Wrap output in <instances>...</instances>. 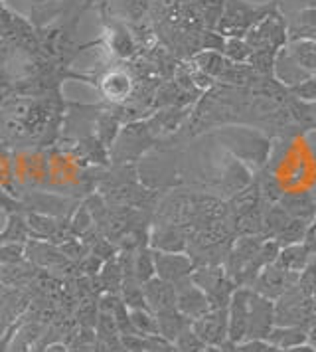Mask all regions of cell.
I'll return each instance as SVG.
<instances>
[{
    "mask_svg": "<svg viewBox=\"0 0 316 352\" xmlns=\"http://www.w3.org/2000/svg\"><path fill=\"white\" fill-rule=\"evenodd\" d=\"M200 352H221V349L220 346H207V344H205L204 349H202Z\"/></svg>",
    "mask_w": 316,
    "mask_h": 352,
    "instance_id": "bcb514c9",
    "label": "cell"
},
{
    "mask_svg": "<svg viewBox=\"0 0 316 352\" xmlns=\"http://www.w3.org/2000/svg\"><path fill=\"white\" fill-rule=\"evenodd\" d=\"M91 351L93 352H111L109 346H107V342H103V340H99V338H97V340L93 342Z\"/></svg>",
    "mask_w": 316,
    "mask_h": 352,
    "instance_id": "7bdbcfd3",
    "label": "cell"
},
{
    "mask_svg": "<svg viewBox=\"0 0 316 352\" xmlns=\"http://www.w3.org/2000/svg\"><path fill=\"white\" fill-rule=\"evenodd\" d=\"M239 352H279V349H275L269 340L263 338H251V340H243L237 344Z\"/></svg>",
    "mask_w": 316,
    "mask_h": 352,
    "instance_id": "d590c367",
    "label": "cell"
},
{
    "mask_svg": "<svg viewBox=\"0 0 316 352\" xmlns=\"http://www.w3.org/2000/svg\"><path fill=\"white\" fill-rule=\"evenodd\" d=\"M157 322L158 335L162 336V338H166V340H170V342H174L182 331H186L188 327H192V320L186 319L178 309L157 313Z\"/></svg>",
    "mask_w": 316,
    "mask_h": 352,
    "instance_id": "e0dca14e",
    "label": "cell"
},
{
    "mask_svg": "<svg viewBox=\"0 0 316 352\" xmlns=\"http://www.w3.org/2000/svg\"><path fill=\"white\" fill-rule=\"evenodd\" d=\"M103 91L109 99L123 101L131 94V80L121 72H113L103 80Z\"/></svg>",
    "mask_w": 316,
    "mask_h": 352,
    "instance_id": "d4e9b609",
    "label": "cell"
},
{
    "mask_svg": "<svg viewBox=\"0 0 316 352\" xmlns=\"http://www.w3.org/2000/svg\"><path fill=\"white\" fill-rule=\"evenodd\" d=\"M176 287V309L190 320L200 319L202 315H205L212 305L207 301L205 293L198 285H194L192 277L174 285Z\"/></svg>",
    "mask_w": 316,
    "mask_h": 352,
    "instance_id": "9c48e42d",
    "label": "cell"
},
{
    "mask_svg": "<svg viewBox=\"0 0 316 352\" xmlns=\"http://www.w3.org/2000/svg\"><path fill=\"white\" fill-rule=\"evenodd\" d=\"M26 256L30 257L34 263H40V265H46V267H56V265H62L67 263V257L63 256L62 252H58L56 248H49L44 243H30L26 248Z\"/></svg>",
    "mask_w": 316,
    "mask_h": 352,
    "instance_id": "44dd1931",
    "label": "cell"
},
{
    "mask_svg": "<svg viewBox=\"0 0 316 352\" xmlns=\"http://www.w3.org/2000/svg\"><path fill=\"white\" fill-rule=\"evenodd\" d=\"M121 340H123L126 352H146L148 349V336L128 333V335H121Z\"/></svg>",
    "mask_w": 316,
    "mask_h": 352,
    "instance_id": "e575fe53",
    "label": "cell"
},
{
    "mask_svg": "<svg viewBox=\"0 0 316 352\" xmlns=\"http://www.w3.org/2000/svg\"><path fill=\"white\" fill-rule=\"evenodd\" d=\"M304 248L308 250V254L316 259V218L306 226V232H304V238H302Z\"/></svg>",
    "mask_w": 316,
    "mask_h": 352,
    "instance_id": "f35d334b",
    "label": "cell"
},
{
    "mask_svg": "<svg viewBox=\"0 0 316 352\" xmlns=\"http://www.w3.org/2000/svg\"><path fill=\"white\" fill-rule=\"evenodd\" d=\"M299 279V273L283 272L281 267H277L275 263H271L267 267H263L259 275L255 277L251 289L255 293L267 297L271 301L281 299L289 289L293 287Z\"/></svg>",
    "mask_w": 316,
    "mask_h": 352,
    "instance_id": "8992f818",
    "label": "cell"
},
{
    "mask_svg": "<svg viewBox=\"0 0 316 352\" xmlns=\"http://www.w3.org/2000/svg\"><path fill=\"white\" fill-rule=\"evenodd\" d=\"M259 202H261L259 186L251 184V186L236 192V196L232 198V202L227 204V212H232V216H243V214H247L251 210L259 208Z\"/></svg>",
    "mask_w": 316,
    "mask_h": 352,
    "instance_id": "ffe728a7",
    "label": "cell"
},
{
    "mask_svg": "<svg viewBox=\"0 0 316 352\" xmlns=\"http://www.w3.org/2000/svg\"><path fill=\"white\" fill-rule=\"evenodd\" d=\"M198 2H200V14L205 20L207 28H216L223 12L225 0H198Z\"/></svg>",
    "mask_w": 316,
    "mask_h": 352,
    "instance_id": "4dcf8cb0",
    "label": "cell"
},
{
    "mask_svg": "<svg viewBox=\"0 0 316 352\" xmlns=\"http://www.w3.org/2000/svg\"><path fill=\"white\" fill-rule=\"evenodd\" d=\"M253 50L243 38H225V46H223V56L232 62V64H247Z\"/></svg>",
    "mask_w": 316,
    "mask_h": 352,
    "instance_id": "83f0119b",
    "label": "cell"
},
{
    "mask_svg": "<svg viewBox=\"0 0 316 352\" xmlns=\"http://www.w3.org/2000/svg\"><path fill=\"white\" fill-rule=\"evenodd\" d=\"M58 2L60 0H30L32 8H36V10H46L52 4H58Z\"/></svg>",
    "mask_w": 316,
    "mask_h": 352,
    "instance_id": "b9f144b4",
    "label": "cell"
},
{
    "mask_svg": "<svg viewBox=\"0 0 316 352\" xmlns=\"http://www.w3.org/2000/svg\"><path fill=\"white\" fill-rule=\"evenodd\" d=\"M269 6H253L245 0H225L223 12L218 22V32L223 38H243L249 32L253 24L263 16H267Z\"/></svg>",
    "mask_w": 316,
    "mask_h": 352,
    "instance_id": "7a4b0ae2",
    "label": "cell"
},
{
    "mask_svg": "<svg viewBox=\"0 0 316 352\" xmlns=\"http://www.w3.org/2000/svg\"><path fill=\"white\" fill-rule=\"evenodd\" d=\"M284 50L306 74L316 76V40H293Z\"/></svg>",
    "mask_w": 316,
    "mask_h": 352,
    "instance_id": "ac0fdd59",
    "label": "cell"
},
{
    "mask_svg": "<svg viewBox=\"0 0 316 352\" xmlns=\"http://www.w3.org/2000/svg\"><path fill=\"white\" fill-rule=\"evenodd\" d=\"M279 204L283 206L293 218H299L302 222H311L316 218V204L313 196L308 192H284L279 200Z\"/></svg>",
    "mask_w": 316,
    "mask_h": 352,
    "instance_id": "4fadbf2b",
    "label": "cell"
},
{
    "mask_svg": "<svg viewBox=\"0 0 316 352\" xmlns=\"http://www.w3.org/2000/svg\"><path fill=\"white\" fill-rule=\"evenodd\" d=\"M275 327V301L255 293H249V315H247V333L245 340L263 338L267 340L269 333Z\"/></svg>",
    "mask_w": 316,
    "mask_h": 352,
    "instance_id": "5b68a950",
    "label": "cell"
},
{
    "mask_svg": "<svg viewBox=\"0 0 316 352\" xmlns=\"http://www.w3.org/2000/svg\"><path fill=\"white\" fill-rule=\"evenodd\" d=\"M150 248L155 252H168V254H182L186 250V236L172 226L157 228L150 234Z\"/></svg>",
    "mask_w": 316,
    "mask_h": 352,
    "instance_id": "7c38bea8",
    "label": "cell"
},
{
    "mask_svg": "<svg viewBox=\"0 0 316 352\" xmlns=\"http://www.w3.org/2000/svg\"><path fill=\"white\" fill-rule=\"evenodd\" d=\"M316 317V303L311 295H304L297 283L284 293L281 299L275 301V324L302 327Z\"/></svg>",
    "mask_w": 316,
    "mask_h": 352,
    "instance_id": "3957f363",
    "label": "cell"
},
{
    "mask_svg": "<svg viewBox=\"0 0 316 352\" xmlns=\"http://www.w3.org/2000/svg\"><path fill=\"white\" fill-rule=\"evenodd\" d=\"M8 214L4 212V208H0V236L4 234V230H6V226H8Z\"/></svg>",
    "mask_w": 316,
    "mask_h": 352,
    "instance_id": "ee69618b",
    "label": "cell"
},
{
    "mask_svg": "<svg viewBox=\"0 0 316 352\" xmlns=\"http://www.w3.org/2000/svg\"><path fill=\"white\" fill-rule=\"evenodd\" d=\"M67 352H93V351H91V346H87V344H74V346H71Z\"/></svg>",
    "mask_w": 316,
    "mask_h": 352,
    "instance_id": "f6af8a7d",
    "label": "cell"
},
{
    "mask_svg": "<svg viewBox=\"0 0 316 352\" xmlns=\"http://www.w3.org/2000/svg\"><path fill=\"white\" fill-rule=\"evenodd\" d=\"M194 333L202 338L207 346H221L229 338L227 309H210L200 319L192 320Z\"/></svg>",
    "mask_w": 316,
    "mask_h": 352,
    "instance_id": "52a82bcc",
    "label": "cell"
},
{
    "mask_svg": "<svg viewBox=\"0 0 316 352\" xmlns=\"http://www.w3.org/2000/svg\"><path fill=\"white\" fill-rule=\"evenodd\" d=\"M99 277H101V283H103L105 293H117V291H121V285L125 281V273H123V267H121L119 259H115V257L109 259L101 267Z\"/></svg>",
    "mask_w": 316,
    "mask_h": 352,
    "instance_id": "603a6c76",
    "label": "cell"
},
{
    "mask_svg": "<svg viewBox=\"0 0 316 352\" xmlns=\"http://www.w3.org/2000/svg\"><path fill=\"white\" fill-rule=\"evenodd\" d=\"M194 64L200 72L207 74L210 78H221V74L225 72V67L229 64V60L216 50H204L200 54L194 56Z\"/></svg>",
    "mask_w": 316,
    "mask_h": 352,
    "instance_id": "d6986e66",
    "label": "cell"
},
{
    "mask_svg": "<svg viewBox=\"0 0 316 352\" xmlns=\"http://www.w3.org/2000/svg\"><path fill=\"white\" fill-rule=\"evenodd\" d=\"M306 344L316 351V317L311 322H308V327H306Z\"/></svg>",
    "mask_w": 316,
    "mask_h": 352,
    "instance_id": "60d3db41",
    "label": "cell"
},
{
    "mask_svg": "<svg viewBox=\"0 0 316 352\" xmlns=\"http://www.w3.org/2000/svg\"><path fill=\"white\" fill-rule=\"evenodd\" d=\"M300 30L311 32V38L316 40V8H304L299 12Z\"/></svg>",
    "mask_w": 316,
    "mask_h": 352,
    "instance_id": "74e56055",
    "label": "cell"
},
{
    "mask_svg": "<svg viewBox=\"0 0 316 352\" xmlns=\"http://www.w3.org/2000/svg\"><path fill=\"white\" fill-rule=\"evenodd\" d=\"M128 317H131L133 331H135L137 335H142V336L158 335L157 315H155L150 309H135V311H128Z\"/></svg>",
    "mask_w": 316,
    "mask_h": 352,
    "instance_id": "7402d4cb",
    "label": "cell"
},
{
    "mask_svg": "<svg viewBox=\"0 0 316 352\" xmlns=\"http://www.w3.org/2000/svg\"><path fill=\"white\" fill-rule=\"evenodd\" d=\"M192 281L204 291L212 309H227L237 289L236 281L223 265H200L192 273Z\"/></svg>",
    "mask_w": 316,
    "mask_h": 352,
    "instance_id": "6da1fadb",
    "label": "cell"
},
{
    "mask_svg": "<svg viewBox=\"0 0 316 352\" xmlns=\"http://www.w3.org/2000/svg\"><path fill=\"white\" fill-rule=\"evenodd\" d=\"M142 291H144L146 307L155 315L162 313V311L176 309V287L172 283H168L160 277H153L150 281L142 283Z\"/></svg>",
    "mask_w": 316,
    "mask_h": 352,
    "instance_id": "8fae6325",
    "label": "cell"
},
{
    "mask_svg": "<svg viewBox=\"0 0 316 352\" xmlns=\"http://www.w3.org/2000/svg\"><path fill=\"white\" fill-rule=\"evenodd\" d=\"M286 30L284 22L277 12H269L267 16L257 20L245 34V42L249 44L253 52L257 50H267V52H279L284 46Z\"/></svg>",
    "mask_w": 316,
    "mask_h": 352,
    "instance_id": "277c9868",
    "label": "cell"
},
{
    "mask_svg": "<svg viewBox=\"0 0 316 352\" xmlns=\"http://www.w3.org/2000/svg\"><path fill=\"white\" fill-rule=\"evenodd\" d=\"M172 344L176 352H200L205 346L204 342H202V338L194 333L192 327H188L186 331H182Z\"/></svg>",
    "mask_w": 316,
    "mask_h": 352,
    "instance_id": "f546056e",
    "label": "cell"
},
{
    "mask_svg": "<svg viewBox=\"0 0 316 352\" xmlns=\"http://www.w3.org/2000/svg\"><path fill=\"white\" fill-rule=\"evenodd\" d=\"M26 256V250L22 243H4L0 245V263L2 265H20V261Z\"/></svg>",
    "mask_w": 316,
    "mask_h": 352,
    "instance_id": "1f68e13d",
    "label": "cell"
},
{
    "mask_svg": "<svg viewBox=\"0 0 316 352\" xmlns=\"http://www.w3.org/2000/svg\"><path fill=\"white\" fill-rule=\"evenodd\" d=\"M155 270H157V277L178 285L182 281H186L192 277V273L196 270V263L192 261V257L182 254H168V252H155Z\"/></svg>",
    "mask_w": 316,
    "mask_h": 352,
    "instance_id": "ba28073f",
    "label": "cell"
},
{
    "mask_svg": "<svg viewBox=\"0 0 316 352\" xmlns=\"http://www.w3.org/2000/svg\"><path fill=\"white\" fill-rule=\"evenodd\" d=\"M267 340L279 351H291L306 344V329L302 327H289V324H275L269 333Z\"/></svg>",
    "mask_w": 316,
    "mask_h": 352,
    "instance_id": "9a60e30c",
    "label": "cell"
},
{
    "mask_svg": "<svg viewBox=\"0 0 316 352\" xmlns=\"http://www.w3.org/2000/svg\"><path fill=\"white\" fill-rule=\"evenodd\" d=\"M315 257L308 254V250L304 248V243H293V245H284L281 248L279 256L275 259V265L281 267L283 272L300 273Z\"/></svg>",
    "mask_w": 316,
    "mask_h": 352,
    "instance_id": "5bb4252c",
    "label": "cell"
},
{
    "mask_svg": "<svg viewBox=\"0 0 316 352\" xmlns=\"http://www.w3.org/2000/svg\"><path fill=\"white\" fill-rule=\"evenodd\" d=\"M133 275L139 283H146L153 277H157V270H155V256L150 250H141L135 256V263H133Z\"/></svg>",
    "mask_w": 316,
    "mask_h": 352,
    "instance_id": "4316f807",
    "label": "cell"
},
{
    "mask_svg": "<svg viewBox=\"0 0 316 352\" xmlns=\"http://www.w3.org/2000/svg\"><path fill=\"white\" fill-rule=\"evenodd\" d=\"M146 0H126V12L128 16H133L135 20L142 18V14L146 12Z\"/></svg>",
    "mask_w": 316,
    "mask_h": 352,
    "instance_id": "ab89813d",
    "label": "cell"
},
{
    "mask_svg": "<svg viewBox=\"0 0 316 352\" xmlns=\"http://www.w3.org/2000/svg\"><path fill=\"white\" fill-rule=\"evenodd\" d=\"M306 222H302L299 218H291L286 224L279 230V234L273 238V240L277 241L281 248L284 245H293V243H300L302 238H304V232H306Z\"/></svg>",
    "mask_w": 316,
    "mask_h": 352,
    "instance_id": "484cf974",
    "label": "cell"
},
{
    "mask_svg": "<svg viewBox=\"0 0 316 352\" xmlns=\"http://www.w3.org/2000/svg\"><path fill=\"white\" fill-rule=\"evenodd\" d=\"M279 80L283 81L284 85H297L300 81L308 80L311 74H306L302 67H300L286 50H279L277 52V58H275V72H273Z\"/></svg>",
    "mask_w": 316,
    "mask_h": 352,
    "instance_id": "2e32d148",
    "label": "cell"
},
{
    "mask_svg": "<svg viewBox=\"0 0 316 352\" xmlns=\"http://www.w3.org/2000/svg\"><path fill=\"white\" fill-rule=\"evenodd\" d=\"M117 121H115V117H111V115H103L101 119H99V133H101V139H103V143L109 144L113 139H115V135H117Z\"/></svg>",
    "mask_w": 316,
    "mask_h": 352,
    "instance_id": "8d00e7d4",
    "label": "cell"
},
{
    "mask_svg": "<svg viewBox=\"0 0 316 352\" xmlns=\"http://www.w3.org/2000/svg\"><path fill=\"white\" fill-rule=\"evenodd\" d=\"M291 91L299 97L300 101H306V103H316V78H308V80L300 81L297 85L291 87Z\"/></svg>",
    "mask_w": 316,
    "mask_h": 352,
    "instance_id": "836d02e7",
    "label": "cell"
},
{
    "mask_svg": "<svg viewBox=\"0 0 316 352\" xmlns=\"http://www.w3.org/2000/svg\"><path fill=\"white\" fill-rule=\"evenodd\" d=\"M249 287H237L227 305V320H229V338L232 342H243L247 333V315H249Z\"/></svg>",
    "mask_w": 316,
    "mask_h": 352,
    "instance_id": "30bf717a",
    "label": "cell"
},
{
    "mask_svg": "<svg viewBox=\"0 0 316 352\" xmlns=\"http://www.w3.org/2000/svg\"><path fill=\"white\" fill-rule=\"evenodd\" d=\"M297 287H299L304 295H311V297H313V291H315L316 287V259H313V261L299 273Z\"/></svg>",
    "mask_w": 316,
    "mask_h": 352,
    "instance_id": "d6a6232c",
    "label": "cell"
},
{
    "mask_svg": "<svg viewBox=\"0 0 316 352\" xmlns=\"http://www.w3.org/2000/svg\"><path fill=\"white\" fill-rule=\"evenodd\" d=\"M313 299H315V303H316V287H315V291H313Z\"/></svg>",
    "mask_w": 316,
    "mask_h": 352,
    "instance_id": "7dc6e473",
    "label": "cell"
},
{
    "mask_svg": "<svg viewBox=\"0 0 316 352\" xmlns=\"http://www.w3.org/2000/svg\"><path fill=\"white\" fill-rule=\"evenodd\" d=\"M28 234H30V226L24 224V220H20V216H10L8 226L0 238L4 243H22V241H26Z\"/></svg>",
    "mask_w": 316,
    "mask_h": 352,
    "instance_id": "f1b7e54d",
    "label": "cell"
},
{
    "mask_svg": "<svg viewBox=\"0 0 316 352\" xmlns=\"http://www.w3.org/2000/svg\"><path fill=\"white\" fill-rule=\"evenodd\" d=\"M121 299L126 305L128 311L135 309H148L146 307V299H144V291H142V283H139L135 277H126L121 285Z\"/></svg>",
    "mask_w": 316,
    "mask_h": 352,
    "instance_id": "cb8c5ba5",
    "label": "cell"
}]
</instances>
